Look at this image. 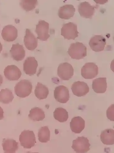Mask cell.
<instances>
[{
    "label": "cell",
    "mask_w": 114,
    "mask_h": 153,
    "mask_svg": "<svg viewBox=\"0 0 114 153\" xmlns=\"http://www.w3.org/2000/svg\"><path fill=\"white\" fill-rule=\"evenodd\" d=\"M67 52L72 58L79 60L87 56V48L82 43L77 42L72 44Z\"/></svg>",
    "instance_id": "obj_1"
},
{
    "label": "cell",
    "mask_w": 114,
    "mask_h": 153,
    "mask_svg": "<svg viewBox=\"0 0 114 153\" xmlns=\"http://www.w3.org/2000/svg\"><path fill=\"white\" fill-rule=\"evenodd\" d=\"M32 85L29 80H21L16 85L14 90L15 94L21 98H25L28 96L31 93Z\"/></svg>",
    "instance_id": "obj_2"
},
{
    "label": "cell",
    "mask_w": 114,
    "mask_h": 153,
    "mask_svg": "<svg viewBox=\"0 0 114 153\" xmlns=\"http://www.w3.org/2000/svg\"><path fill=\"white\" fill-rule=\"evenodd\" d=\"M19 141L21 146L24 149H31L36 143L35 135L33 131L24 130L19 136Z\"/></svg>",
    "instance_id": "obj_3"
},
{
    "label": "cell",
    "mask_w": 114,
    "mask_h": 153,
    "mask_svg": "<svg viewBox=\"0 0 114 153\" xmlns=\"http://www.w3.org/2000/svg\"><path fill=\"white\" fill-rule=\"evenodd\" d=\"M79 33L77 25L72 22L64 24L61 29V35L65 39L75 40Z\"/></svg>",
    "instance_id": "obj_4"
},
{
    "label": "cell",
    "mask_w": 114,
    "mask_h": 153,
    "mask_svg": "<svg viewBox=\"0 0 114 153\" xmlns=\"http://www.w3.org/2000/svg\"><path fill=\"white\" fill-rule=\"evenodd\" d=\"M91 145L89 140L84 137H78L73 140L72 148L76 153H86L89 151Z\"/></svg>",
    "instance_id": "obj_5"
},
{
    "label": "cell",
    "mask_w": 114,
    "mask_h": 153,
    "mask_svg": "<svg viewBox=\"0 0 114 153\" xmlns=\"http://www.w3.org/2000/svg\"><path fill=\"white\" fill-rule=\"evenodd\" d=\"M74 72L72 65L68 63L64 62L59 65L57 70V74L62 80H68L72 77Z\"/></svg>",
    "instance_id": "obj_6"
},
{
    "label": "cell",
    "mask_w": 114,
    "mask_h": 153,
    "mask_svg": "<svg viewBox=\"0 0 114 153\" xmlns=\"http://www.w3.org/2000/svg\"><path fill=\"white\" fill-rule=\"evenodd\" d=\"M98 74V67L94 63H86L81 68V75L86 79H91L95 78Z\"/></svg>",
    "instance_id": "obj_7"
},
{
    "label": "cell",
    "mask_w": 114,
    "mask_h": 153,
    "mask_svg": "<svg viewBox=\"0 0 114 153\" xmlns=\"http://www.w3.org/2000/svg\"><path fill=\"white\" fill-rule=\"evenodd\" d=\"M49 24L44 20H40L36 25V32L37 35V39L46 41L50 37L49 34Z\"/></svg>",
    "instance_id": "obj_8"
},
{
    "label": "cell",
    "mask_w": 114,
    "mask_h": 153,
    "mask_svg": "<svg viewBox=\"0 0 114 153\" xmlns=\"http://www.w3.org/2000/svg\"><path fill=\"white\" fill-rule=\"evenodd\" d=\"M106 44L105 38L101 35H95L90 39L89 45L91 50L95 52L104 51Z\"/></svg>",
    "instance_id": "obj_9"
},
{
    "label": "cell",
    "mask_w": 114,
    "mask_h": 153,
    "mask_svg": "<svg viewBox=\"0 0 114 153\" xmlns=\"http://www.w3.org/2000/svg\"><path fill=\"white\" fill-rule=\"evenodd\" d=\"M54 96L58 102L66 103L69 100V91L67 87L64 85L56 87L54 91Z\"/></svg>",
    "instance_id": "obj_10"
},
{
    "label": "cell",
    "mask_w": 114,
    "mask_h": 153,
    "mask_svg": "<svg viewBox=\"0 0 114 153\" xmlns=\"http://www.w3.org/2000/svg\"><path fill=\"white\" fill-rule=\"evenodd\" d=\"M18 30L12 25L5 26L2 30L1 36L3 39L8 42L15 41L18 37Z\"/></svg>",
    "instance_id": "obj_11"
},
{
    "label": "cell",
    "mask_w": 114,
    "mask_h": 153,
    "mask_svg": "<svg viewBox=\"0 0 114 153\" xmlns=\"http://www.w3.org/2000/svg\"><path fill=\"white\" fill-rule=\"evenodd\" d=\"M95 7L92 6L88 2H81L79 5L78 10L81 17L91 19L95 12Z\"/></svg>",
    "instance_id": "obj_12"
},
{
    "label": "cell",
    "mask_w": 114,
    "mask_h": 153,
    "mask_svg": "<svg viewBox=\"0 0 114 153\" xmlns=\"http://www.w3.org/2000/svg\"><path fill=\"white\" fill-rule=\"evenodd\" d=\"M71 89L73 94L78 97L85 96L89 91L88 84L84 82L80 81L75 82L72 85Z\"/></svg>",
    "instance_id": "obj_13"
},
{
    "label": "cell",
    "mask_w": 114,
    "mask_h": 153,
    "mask_svg": "<svg viewBox=\"0 0 114 153\" xmlns=\"http://www.w3.org/2000/svg\"><path fill=\"white\" fill-rule=\"evenodd\" d=\"M4 76L10 81L18 80L21 77V72L20 69L16 65H8L4 71Z\"/></svg>",
    "instance_id": "obj_14"
},
{
    "label": "cell",
    "mask_w": 114,
    "mask_h": 153,
    "mask_svg": "<svg viewBox=\"0 0 114 153\" xmlns=\"http://www.w3.org/2000/svg\"><path fill=\"white\" fill-rule=\"evenodd\" d=\"M38 66L37 62L35 57H28L23 64L24 71L26 74L32 76L36 73Z\"/></svg>",
    "instance_id": "obj_15"
},
{
    "label": "cell",
    "mask_w": 114,
    "mask_h": 153,
    "mask_svg": "<svg viewBox=\"0 0 114 153\" xmlns=\"http://www.w3.org/2000/svg\"><path fill=\"white\" fill-rule=\"evenodd\" d=\"M24 42L25 46L29 51L34 50L38 45L37 38L28 29L26 30Z\"/></svg>",
    "instance_id": "obj_16"
},
{
    "label": "cell",
    "mask_w": 114,
    "mask_h": 153,
    "mask_svg": "<svg viewBox=\"0 0 114 153\" xmlns=\"http://www.w3.org/2000/svg\"><path fill=\"white\" fill-rule=\"evenodd\" d=\"M10 52L13 59L17 62L22 61L26 55L24 48L18 43L13 44Z\"/></svg>",
    "instance_id": "obj_17"
},
{
    "label": "cell",
    "mask_w": 114,
    "mask_h": 153,
    "mask_svg": "<svg viewBox=\"0 0 114 153\" xmlns=\"http://www.w3.org/2000/svg\"><path fill=\"white\" fill-rule=\"evenodd\" d=\"M75 9L72 4H66L59 8L58 15L59 18L68 20L73 17L74 15Z\"/></svg>",
    "instance_id": "obj_18"
},
{
    "label": "cell",
    "mask_w": 114,
    "mask_h": 153,
    "mask_svg": "<svg viewBox=\"0 0 114 153\" xmlns=\"http://www.w3.org/2000/svg\"><path fill=\"white\" fill-rule=\"evenodd\" d=\"M70 126L72 132L75 134H80L84 129L85 121L80 117H75L72 119Z\"/></svg>",
    "instance_id": "obj_19"
},
{
    "label": "cell",
    "mask_w": 114,
    "mask_h": 153,
    "mask_svg": "<svg viewBox=\"0 0 114 153\" xmlns=\"http://www.w3.org/2000/svg\"><path fill=\"white\" fill-rule=\"evenodd\" d=\"M107 87V79L106 78H97L93 81L92 88L97 94H104Z\"/></svg>",
    "instance_id": "obj_20"
},
{
    "label": "cell",
    "mask_w": 114,
    "mask_h": 153,
    "mask_svg": "<svg viewBox=\"0 0 114 153\" xmlns=\"http://www.w3.org/2000/svg\"><path fill=\"white\" fill-rule=\"evenodd\" d=\"M100 138L102 143L106 145L114 144V130L111 129H106L102 132Z\"/></svg>",
    "instance_id": "obj_21"
},
{
    "label": "cell",
    "mask_w": 114,
    "mask_h": 153,
    "mask_svg": "<svg viewBox=\"0 0 114 153\" xmlns=\"http://www.w3.org/2000/svg\"><path fill=\"white\" fill-rule=\"evenodd\" d=\"M28 117L33 121H42L45 118V114L42 109L35 107L32 108L30 111Z\"/></svg>",
    "instance_id": "obj_22"
},
{
    "label": "cell",
    "mask_w": 114,
    "mask_h": 153,
    "mask_svg": "<svg viewBox=\"0 0 114 153\" xmlns=\"http://www.w3.org/2000/svg\"><path fill=\"white\" fill-rule=\"evenodd\" d=\"M34 93L36 97L40 100L46 99L49 94V91L46 86L38 82L36 87Z\"/></svg>",
    "instance_id": "obj_23"
},
{
    "label": "cell",
    "mask_w": 114,
    "mask_h": 153,
    "mask_svg": "<svg viewBox=\"0 0 114 153\" xmlns=\"http://www.w3.org/2000/svg\"><path fill=\"white\" fill-rule=\"evenodd\" d=\"M2 146L4 152H15L18 149V143L13 139H4Z\"/></svg>",
    "instance_id": "obj_24"
},
{
    "label": "cell",
    "mask_w": 114,
    "mask_h": 153,
    "mask_svg": "<svg viewBox=\"0 0 114 153\" xmlns=\"http://www.w3.org/2000/svg\"><path fill=\"white\" fill-rule=\"evenodd\" d=\"M55 119L61 123L66 122L69 117L68 113L66 109L59 107L56 109L53 112Z\"/></svg>",
    "instance_id": "obj_25"
},
{
    "label": "cell",
    "mask_w": 114,
    "mask_h": 153,
    "mask_svg": "<svg viewBox=\"0 0 114 153\" xmlns=\"http://www.w3.org/2000/svg\"><path fill=\"white\" fill-rule=\"evenodd\" d=\"M14 98L12 91L7 89H2L0 91V102L8 104L11 102Z\"/></svg>",
    "instance_id": "obj_26"
},
{
    "label": "cell",
    "mask_w": 114,
    "mask_h": 153,
    "mask_svg": "<svg viewBox=\"0 0 114 153\" xmlns=\"http://www.w3.org/2000/svg\"><path fill=\"white\" fill-rule=\"evenodd\" d=\"M39 141L42 143H47L50 140V131L48 127L41 128L38 134Z\"/></svg>",
    "instance_id": "obj_27"
},
{
    "label": "cell",
    "mask_w": 114,
    "mask_h": 153,
    "mask_svg": "<svg viewBox=\"0 0 114 153\" xmlns=\"http://www.w3.org/2000/svg\"><path fill=\"white\" fill-rule=\"evenodd\" d=\"M38 4L37 0H23L20 1V6L26 12L34 9Z\"/></svg>",
    "instance_id": "obj_28"
},
{
    "label": "cell",
    "mask_w": 114,
    "mask_h": 153,
    "mask_svg": "<svg viewBox=\"0 0 114 153\" xmlns=\"http://www.w3.org/2000/svg\"><path fill=\"white\" fill-rule=\"evenodd\" d=\"M114 104L112 105L108 108L107 111V116L110 121H114Z\"/></svg>",
    "instance_id": "obj_29"
},
{
    "label": "cell",
    "mask_w": 114,
    "mask_h": 153,
    "mask_svg": "<svg viewBox=\"0 0 114 153\" xmlns=\"http://www.w3.org/2000/svg\"><path fill=\"white\" fill-rule=\"evenodd\" d=\"M4 113L3 109L1 107H0V120H2L4 118Z\"/></svg>",
    "instance_id": "obj_30"
},
{
    "label": "cell",
    "mask_w": 114,
    "mask_h": 153,
    "mask_svg": "<svg viewBox=\"0 0 114 153\" xmlns=\"http://www.w3.org/2000/svg\"><path fill=\"white\" fill-rule=\"evenodd\" d=\"M3 76L1 75L0 74V86H1L3 84Z\"/></svg>",
    "instance_id": "obj_31"
},
{
    "label": "cell",
    "mask_w": 114,
    "mask_h": 153,
    "mask_svg": "<svg viewBox=\"0 0 114 153\" xmlns=\"http://www.w3.org/2000/svg\"><path fill=\"white\" fill-rule=\"evenodd\" d=\"M3 49V46L2 45V44L1 42H0V53H1V52L2 51Z\"/></svg>",
    "instance_id": "obj_32"
},
{
    "label": "cell",
    "mask_w": 114,
    "mask_h": 153,
    "mask_svg": "<svg viewBox=\"0 0 114 153\" xmlns=\"http://www.w3.org/2000/svg\"><path fill=\"white\" fill-rule=\"evenodd\" d=\"M4 153H15V152H4Z\"/></svg>",
    "instance_id": "obj_33"
},
{
    "label": "cell",
    "mask_w": 114,
    "mask_h": 153,
    "mask_svg": "<svg viewBox=\"0 0 114 153\" xmlns=\"http://www.w3.org/2000/svg\"><path fill=\"white\" fill-rule=\"evenodd\" d=\"M27 153H38V152H34V153H32V152H27Z\"/></svg>",
    "instance_id": "obj_34"
}]
</instances>
